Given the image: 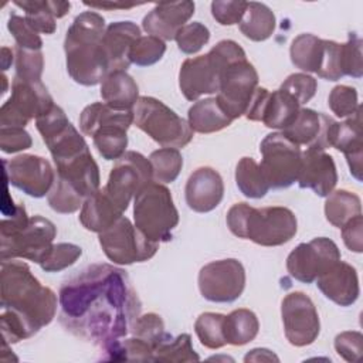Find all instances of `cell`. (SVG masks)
Returning a JSON list of instances; mask_svg holds the SVG:
<instances>
[{"label": "cell", "instance_id": "cell-52", "mask_svg": "<svg viewBox=\"0 0 363 363\" xmlns=\"http://www.w3.org/2000/svg\"><path fill=\"white\" fill-rule=\"evenodd\" d=\"M335 350L346 362H357L363 350V335L356 330H346L335 337Z\"/></svg>", "mask_w": 363, "mask_h": 363}, {"label": "cell", "instance_id": "cell-46", "mask_svg": "<svg viewBox=\"0 0 363 363\" xmlns=\"http://www.w3.org/2000/svg\"><path fill=\"white\" fill-rule=\"evenodd\" d=\"M316 74L328 81H337L345 77L342 65V44L332 40H323V54Z\"/></svg>", "mask_w": 363, "mask_h": 363}, {"label": "cell", "instance_id": "cell-35", "mask_svg": "<svg viewBox=\"0 0 363 363\" xmlns=\"http://www.w3.org/2000/svg\"><path fill=\"white\" fill-rule=\"evenodd\" d=\"M359 214H362V201L356 193L340 189L326 196L325 216L332 225L340 228Z\"/></svg>", "mask_w": 363, "mask_h": 363}, {"label": "cell", "instance_id": "cell-37", "mask_svg": "<svg viewBox=\"0 0 363 363\" xmlns=\"http://www.w3.org/2000/svg\"><path fill=\"white\" fill-rule=\"evenodd\" d=\"M199 354L194 352L189 333H182L176 337H166L155 347L152 362H197Z\"/></svg>", "mask_w": 363, "mask_h": 363}, {"label": "cell", "instance_id": "cell-23", "mask_svg": "<svg viewBox=\"0 0 363 363\" xmlns=\"http://www.w3.org/2000/svg\"><path fill=\"white\" fill-rule=\"evenodd\" d=\"M139 37L140 28L132 21H115L106 27L102 44L108 62V72L119 69L126 71V68H129V52Z\"/></svg>", "mask_w": 363, "mask_h": 363}, {"label": "cell", "instance_id": "cell-1", "mask_svg": "<svg viewBox=\"0 0 363 363\" xmlns=\"http://www.w3.org/2000/svg\"><path fill=\"white\" fill-rule=\"evenodd\" d=\"M61 325L102 349L126 336L140 315V301L129 277L109 264H92L60 288Z\"/></svg>", "mask_w": 363, "mask_h": 363}, {"label": "cell", "instance_id": "cell-13", "mask_svg": "<svg viewBox=\"0 0 363 363\" xmlns=\"http://www.w3.org/2000/svg\"><path fill=\"white\" fill-rule=\"evenodd\" d=\"M245 288V269L235 258L206 264L199 272V289L204 299L230 303L238 299Z\"/></svg>", "mask_w": 363, "mask_h": 363}, {"label": "cell", "instance_id": "cell-55", "mask_svg": "<svg viewBox=\"0 0 363 363\" xmlns=\"http://www.w3.org/2000/svg\"><path fill=\"white\" fill-rule=\"evenodd\" d=\"M269 92L271 91H268L264 86H257L255 92H254V95L251 98V102H250V105H248V108L245 111L247 119L254 121V122H261L262 112H264V108H265V104H267Z\"/></svg>", "mask_w": 363, "mask_h": 363}, {"label": "cell", "instance_id": "cell-40", "mask_svg": "<svg viewBox=\"0 0 363 363\" xmlns=\"http://www.w3.org/2000/svg\"><path fill=\"white\" fill-rule=\"evenodd\" d=\"M50 207L61 214H71L82 207L85 197L67 182L55 177L51 190L47 194Z\"/></svg>", "mask_w": 363, "mask_h": 363}, {"label": "cell", "instance_id": "cell-5", "mask_svg": "<svg viewBox=\"0 0 363 363\" xmlns=\"http://www.w3.org/2000/svg\"><path fill=\"white\" fill-rule=\"evenodd\" d=\"M55 235L57 228L51 220L41 216L28 217L26 207L17 204L16 210L1 220V261L26 258L41 264L51 251Z\"/></svg>", "mask_w": 363, "mask_h": 363}, {"label": "cell", "instance_id": "cell-4", "mask_svg": "<svg viewBox=\"0 0 363 363\" xmlns=\"http://www.w3.org/2000/svg\"><path fill=\"white\" fill-rule=\"evenodd\" d=\"M227 227L244 240L262 247H278L292 240L298 221L292 210L282 206L255 208L247 203H237L227 211Z\"/></svg>", "mask_w": 363, "mask_h": 363}, {"label": "cell", "instance_id": "cell-22", "mask_svg": "<svg viewBox=\"0 0 363 363\" xmlns=\"http://www.w3.org/2000/svg\"><path fill=\"white\" fill-rule=\"evenodd\" d=\"M315 281L319 291L339 306H350L359 298L360 288L356 268L340 259Z\"/></svg>", "mask_w": 363, "mask_h": 363}, {"label": "cell", "instance_id": "cell-58", "mask_svg": "<svg viewBox=\"0 0 363 363\" xmlns=\"http://www.w3.org/2000/svg\"><path fill=\"white\" fill-rule=\"evenodd\" d=\"M11 61H13L11 50L7 48V47H3V48H1V68H3V69H7L9 65L11 64Z\"/></svg>", "mask_w": 363, "mask_h": 363}, {"label": "cell", "instance_id": "cell-14", "mask_svg": "<svg viewBox=\"0 0 363 363\" xmlns=\"http://www.w3.org/2000/svg\"><path fill=\"white\" fill-rule=\"evenodd\" d=\"M257 86L258 72L245 58L230 64L223 71L216 99L221 109L234 121L245 115Z\"/></svg>", "mask_w": 363, "mask_h": 363}, {"label": "cell", "instance_id": "cell-21", "mask_svg": "<svg viewBox=\"0 0 363 363\" xmlns=\"http://www.w3.org/2000/svg\"><path fill=\"white\" fill-rule=\"evenodd\" d=\"M224 196V183L217 170L208 166L196 169L184 187L187 206L197 213L214 210Z\"/></svg>", "mask_w": 363, "mask_h": 363}, {"label": "cell", "instance_id": "cell-48", "mask_svg": "<svg viewBox=\"0 0 363 363\" xmlns=\"http://www.w3.org/2000/svg\"><path fill=\"white\" fill-rule=\"evenodd\" d=\"M7 28L16 40V47L26 50H41L43 40L38 33L31 28L27 20L18 14H11L9 17Z\"/></svg>", "mask_w": 363, "mask_h": 363}, {"label": "cell", "instance_id": "cell-10", "mask_svg": "<svg viewBox=\"0 0 363 363\" xmlns=\"http://www.w3.org/2000/svg\"><path fill=\"white\" fill-rule=\"evenodd\" d=\"M262 155L259 167L269 189H288L299 174L302 150L282 132L267 135L259 145Z\"/></svg>", "mask_w": 363, "mask_h": 363}, {"label": "cell", "instance_id": "cell-29", "mask_svg": "<svg viewBox=\"0 0 363 363\" xmlns=\"http://www.w3.org/2000/svg\"><path fill=\"white\" fill-rule=\"evenodd\" d=\"M299 109V102L289 92L279 88L269 92L261 122L267 128L284 130L295 121Z\"/></svg>", "mask_w": 363, "mask_h": 363}, {"label": "cell", "instance_id": "cell-56", "mask_svg": "<svg viewBox=\"0 0 363 363\" xmlns=\"http://www.w3.org/2000/svg\"><path fill=\"white\" fill-rule=\"evenodd\" d=\"M262 360H267V362H278V356H275L271 350L268 349H252L250 353H247V356L244 357V362H262Z\"/></svg>", "mask_w": 363, "mask_h": 363}, {"label": "cell", "instance_id": "cell-49", "mask_svg": "<svg viewBox=\"0 0 363 363\" xmlns=\"http://www.w3.org/2000/svg\"><path fill=\"white\" fill-rule=\"evenodd\" d=\"M343 75L360 78L363 75L362 65V38L356 33H349V38L342 44Z\"/></svg>", "mask_w": 363, "mask_h": 363}, {"label": "cell", "instance_id": "cell-31", "mask_svg": "<svg viewBox=\"0 0 363 363\" xmlns=\"http://www.w3.org/2000/svg\"><path fill=\"white\" fill-rule=\"evenodd\" d=\"M259 322L257 315L245 308L235 309L224 318V337L227 345L242 346L258 335Z\"/></svg>", "mask_w": 363, "mask_h": 363}, {"label": "cell", "instance_id": "cell-42", "mask_svg": "<svg viewBox=\"0 0 363 363\" xmlns=\"http://www.w3.org/2000/svg\"><path fill=\"white\" fill-rule=\"evenodd\" d=\"M130 332L135 337L146 342L153 350L167 335L164 330V323L162 316L153 312L142 316L139 315V318L133 322Z\"/></svg>", "mask_w": 363, "mask_h": 363}, {"label": "cell", "instance_id": "cell-39", "mask_svg": "<svg viewBox=\"0 0 363 363\" xmlns=\"http://www.w3.org/2000/svg\"><path fill=\"white\" fill-rule=\"evenodd\" d=\"M224 318L225 315L206 312L194 322V332L200 343L208 349H220L227 345L224 337Z\"/></svg>", "mask_w": 363, "mask_h": 363}, {"label": "cell", "instance_id": "cell-32", "mask_svg": "<svg viewBox=\"0 0 363 363\" xmlns=\"http://www.w3.org/2000/svg\"><path fill=\"white\" fill-rule=\"evenodd\" d=\"M132 123L128 122H115L105 126H101L94 135L92 142L98 153L105 160H118L128 146L126 130Z\"/></svg>", "mask_w": 363, "mask_h": 363}, {"label": "cell", "instance_id": "cell-12", "mask_svg": "<svg viewBox=\"0 0 363 363\" xmlns=\"http://www.w3.org/2000/svg\"><path fill=\"white\" fill-rule=\"evenodd\" d=\"M152 166L149 159L135 150L125 152L111 169L104 191L123 213L130 200L152 182Z\"/></svg>", "mask_w": 363, "mask_h": 363}, {"label": "cell", "instance_id": "cell-26", "mask_svg": "<svg viewBox=\"0 0 363 363\" xmlns=\"http://www.w3.org/2000/svg\"><path fill=\"white\" fill-rule=\"evenodd\" d=\"M14 4L24 10L31 28L43 34H52L57 30L55 20L64 17L71 7L69 1L55 0H16Z\"/></svg>", "mask_w": 363, "mask_h": 363}, {"label": "cell", "instance_id": "cell-33", "mask_svg": "<svg viewBox=\"0 0 363 363\" xmlns=\"http://www.w3.org/2000/svg\"><path fill=\"white\" fill-rule=\"evenodd\" d=\"M115 122L133 123V112L116 111L105 102H94L85 106L79 115V128L86 136H92L101 126Z\"/></svg>", "mask_w": 363, "mask_h": 363}, {"label": "cell", "instance_id": "cell-54", "mask_svg": "<svg viewBox=\"0 0 363 363\" xmlns=\"http://www.w3.org/2000/svg\"><path fill=\"white\" fill-rule=\"evenodd\" d=\"M342 228V238L345 245L353 251L360 254L363 251V217L362 214L349 220Z\"/></svg>", "mask_w": 363, "mask_h": 363}, {"label": "cell", "instance_id": "cell-50", "mask_svg": "<svg viewBox=\"0 0 363 363\" xmlns=\"http://www.w3.org/2000/svg\"><path fill=\"white\" fill-rule=\"evenodd\" d=\"M279 88L289 92L299 102V105H303L313 98L318 84L313 77L305 72H296L288 75Z\"/></svg>", "mask_w": 363, "mask_h": 363}, {"label": "cell", "instance_id": "cell-24", "mask_svg": "<svg viewBox=\"0 0 363 363\" xmlns=\"http://www.w3.org/2000/svg\"><path fill=\"white\" fill-rule=\"evenodd\" d=\"M332 147L343 152L350 174L362 182V159H363V140H362V108L349 116L345 122H337L332 139Z\"/></svg>", "mask_w": 363, "mask_h": 363}, {"label": "cell", "instance_id": "cell-20", "mask_svg": "<svg viewBox=\"0 0 363 363\" xmlns=\"http://www.w3.org/2000/svg\"><path fill=\"white\" fill-rule=\"evenodd\" d=\"M194 3L189 0L159 3L142 20V28L163 41L174 40L177 31L194 14Z\"/></svg>", "mask_w": 363, "mask_h": 363}, {"label": "cell", "instance_id": "cell-57", "mask_svg": "<svg viewBox=\"0 0 363 363\" xmlns=\"http://www.w3.org/2000/svg\"><path fill=\"white\" fill-rule=\"evenodd\" d=\"M84 4L86 7H91V9H98V10H115V9H132L138 4H125V3H109V1H102V3H89V1H84Z\"/></svg>", "mask_w": 363, "mask_h": 363}, {"label": "cell", "instance_id": "cell-15", "mask_svg": "<svg viewBox=\"0 0 363 363\" xmlns=\"http://www.w3.org/2000/svg\"><path fill=\"white\" fill-rule=\"evenodd\" d=\"M340 259L337 245L326 237H318L295 247L286 258V269L292 278L303 284L313 282Z\"/></svg>", "mask_w": 363, "mask_h": 363}, {"label": "cell", "instance_id": "cell-36", "mask_svg": "<svg viewBox=\"0 0 363 363\" xmlns=\"http://www.w3.org/2000/svg\"><path fill=\"white\" fill-rule=\"evenodd\" d=\"M235 183L238 190L248 199H261L269 190L259 164L252 157L240 159L235 167Z\"/></svg>", "mask_w": 363, "mask_h": 363}, {"label": "cell", "instance_id": "cell-19", "mask_svg": "<svg viewBox=\"0 0 363 363\" xmlns=\"http://www.w3.org/2000/svg\"><path fill=\"white\" fill-rule=\"evenodd\" d=\"M296 182L301 189H311L315 194L326 197L333 191L337 183V172L333 157L325 153V150H303Z\"/></svg>", "mask_w": 363, "mask_h": 363}, {"label": "cell", "instance_id": "cell-45", "mask_svg": "<svg viewBox=\"0 0 363 363\" xmlns=\"http://www.w3.org/2000/svg\"><path fill=\"white\" fill-rule=\"evenodd\" d=\"M82 254V248L71 242L54 244L40 267L45 272H58L71 267Z\"/></svg>", "mask_w": 363, "mask_h": 363}, {"label": "cell", "instance_id": "cell-9", "mask_svg": "<svg viewBox=\"0 0 363 363\" xmlns=\"http://www.w3.org/2000/svg\"><path fill=\"white\" fill-rule=\"evenodd\" d=\"M99 244L109 261L118 265H130L150 259L159 244L150 241L128 217H121L111 227L99 233Z\"/></svg>", "mask_w": 363, "mask_h": 363}, {"label": "cell", "instance_id": "cell-6", "mask_svg": "<svg viewBox=\"0 0 363 363\" xmlns=\"http://www.w3.org/2000/svg\"><path fill=\"white\" fill-rule=\"evenodd\" d=\"M245 51L233 40L218 41L207 54L187 58L179 71V86L187 101L216 94L223 71L233 62L245 60Z\"/></svg>", "mask_w": 363, "mask_h": 363}, {"label": "cell", "instance_id": "cell-43", "mask_svg": "<svg viewBox=\"0 0 363 363\" xmlns=\"http://www.w3.org/2000/svg\"><path fill=\"white\" fill-rule=\"evenodd\" d=\"M44 57L41 50H26L16 47V77L21 81H41Z\"/></svg>", "mask_w": 363, "mask_h": 363}, {"label": "cell", "instance_id": "cell-7", "mask_svg": "<svg viewBox=\"0 0 363 363\" xmlns=\"http://www.w3.org/2000/svg\"><path fill=\"white\" fill-rule=\"evenodd\" d=\"M135 225L153 242L172 240L179 224V211L170 190L157 182L146 184L133 199Z\"/></svg>", "mask_w": 363, "mask_h": 363}, {"label": "cell", "instance_id": "cell-34", "mask_svg": "<svg viewBox=\"0 0 363 363\" xmlns=\"http://www.w3.org/2000/svg\"><path fill=\"white\" fill-rule=\"evenodd\" d=\"M323 54V40L303 33L292 40L289 55L292 64L305 72H318Z\"/></svg>", "mask_w": 363, "mask_h": 363}, {"label": "cell", "instance_id": "cell-16", "mask_svg": "<svg viewBox=\"0 0 363 363\" xmlns=\"http://www.w3.org/2000/svg\"><path fill=\"white\" fill-rule=\"evenodd\" d=\"M285 337L292 346L313 343L320 330V320L312 299L299 291L289 292L281 302Z\"/></svg>", "mask_w": 363, "mask_h": 363}, {"label": "cell", "instance_id": "cell-51", "mask_svg": "<svg viewBox=\"0 0 363 363\" xmlns=\"http://www.w3.org/2000/svg\"><path fill=\"white\" fill-rule=\"evenodd\" d=\"M248 1L237 0H216L211 3V16L221 26H233L240 24Z\"/></svg>", "mask_w": 363, "mask_h": 363}, {"label": "cell", "instance_id": "cell-41", "mask_svg": "<svg viewBox=\"0 0 363 363\" xmlns=\"http://www.w3.org/2000/svg\"><path fill=\"white\" fill-rule=\"evenodd\" d=\"M166 52V44L163 40L153 35H140L130 48V64L139 67H149L156 64Z\"/></svg>", "mask_w": 363, "mask_h": 363}, {"label": "cell", "instance_id": "cell-25", "mask_svg": "<svg viewBox=\"0 0 363 363\" xmlns=\"http://www.w3.org/2000/svg\"><path fill=\"white\" fill-rule=\"evenodd\" d=\"M101 96L116 111H132L139 99V88L126 71H112L101 82Z\"/></svg>", "mask_w": 363, "mask_h": 363}, {"label": "cell", "instance_id": "cell-30", "mask_svg": "<svg viewBox=\"0 0 363 363\" xmlns=\"http://www.w3.org/2000/svg\"><path fill=\"white\" fill-rule=\"evenodd\" d=\"M277 18L272 10L258 1H250L240 21V31L251 41H265L275 30Z\"/></svg>", "mask_w": 363, "mask_h": 363}, {"label": "cell", "instance_id": "cell-38", "mask_svg": "<svg viewBox=\"0 0 363 363\" xmlns=\"http://www.w3.org/2000/svg\"><path fill=\"white\" fill-rule=\"evenodd\" d=\"M152 166V179L157 183H172L177 179L183 167V156L179 149L162 147L153 150L149 156Z\"/></svg>", "mask_w": 363, "mask_h": 363}, {"label": "cell", "instance_id": "cell-8", "mask_svg": "<svg viewBox=\"0 0 363 363\" xmlns=\"http://www.w3.org/2000/svg\"><path fill=\"white\" fill-rule=\"evenodd\" d=\"M133 123L163 147H183L193 139L187 121L153 96H139L133 109Z\"/></svg>", "mask_w": 363, "mask_h": 363}, {"label": "cell", "instance_id": "cell-53", "mask_svg": "<svg viewBox=\"0 0 363 363\" xmlns=\"http://www.w3.org/2000/svg\"><path fill=\"white\" fill-rule=\"evenodd\" d=\"M31 143V136L24 128H0V149L4 153L26 150Z\"/></svg>", "mask_w": 363, "mask_h": 363}, {"label": "cell", "instance_id": "cell-47", "mask_svg": "<svg viewBox=\"0 0 363 363\" xmlns=\"http://www.w3.org/2000/svg\"><path fill=\"white\" fill-rule=\"evenodd\" d=\"M330 111L339 118L352 116L357 108V91L349 85H336L328 98Z\"/></svg>", "mask_w": 363, "mask_h": 363}, {"label": "cell", "instance_id": "cell-3", "mask_svg": "<svg viewBox=\"0 0 363 363\" xmlns=\"http://www.w3.org/2000/svg\"><path fill=\"white\" fill-rule=\"evenodd\" d=\"M105 30L104 17L91 10L78 14L68 27L64 40L67 71L77 84L96 85L108 74L102 44Z\"/></svg>", "mask_w": 363, "mask_h": 363}, {"label": "cell", "instance_id": "cell-28", "mask_svg": "<svg viewBox=\"0 0 363 363\" xmlns=\"http://www.w3.org/2000/svg\"><path fill=\"white\" fill-rule=\"evenodd\" d=\"M187 122L193 132L213 133L230 126L233 119L221 109L216 98H207L190 106Z\"/></svg>", "mask_w": 363, "mask_h": 363}, {"label": "cell", "instance_id": "cell-18", "mask_svg": "<svg viewBox=\"0 0 363 363\" xmlns=\"http://www.w3.org/2000/svg\"><path fill=\"white\" fill-rule=\"evenodd\" d=\"M336 123L332 116L323 112L301 108L295 121L282 130V135L299 147L306 146V149L326 150L332 147Z\"/></svg>", "mask_w": 363, "mask_h": 363}, {"label": "cell", "instance_id": "cell-11", "mask_svg": "<svg viewBox=\"0 0 363 363\" xmlns=\"http://www.w3.org/2000/svg\"><path fill=\"white\" fill-rule=\"evenodd\" d=\"M54 105L52 96L41 81L30 82L14 78L11 96L0 108V128H24Z\"/></svg>", "mask_w": 363, "mask_h": 363}, {"label": "cell", "instance_id": "cell-2", "mask_svg": "<svg viewBox=\"0 0 363 363\" xmlns=\"http://www.w3.org/2000/svg\"><path fill=\"white\" fill-rule=\"evenodd\" d=\"M0 325L6 343L34 336L51 323L57 295L33 275L26 262L6 259L0 269Z\"/></svg>", "mask_w": 363, "mask_h": 363}, {"label": "cell", "instance_id": "cell-17", "mask_svg": "<svg viewBox=\"0 0 363 363\" xmlns=\"http://www.w3.org/2000/svg\"><path fill=\"white\" fill-rule=\"evenodd\" d=\"M4 179L23 193L40 199L51 190L55 172L50 162L37 155H18L10 160L3 159Z\"/></svg>", "mask_w": 363, "mask_h": 363}, {"label": "cell", "instance_id": "cell-44", "mask_svg": "<svg viewBox=\"0 0 363 363\" xmlns=\"http://www.w3.org/2000/svg\"><path fill=\"white\" fill-rule=\"evenodd\" d=\"M177 47L184 54L199 52L210 40V30L200 21L184 24L174 37Z\"/></svg>", "mask_w": 363, "mask_h": 363}, {"label": "cell", "instance_id": "cell-27", "mask_svg": "<svg viewBox=\"0 0 363 363\" xmlns=\"http://www.w3.org/2000/svg\"><path fill=\"white\" fill-rule=\"evenodd\" d=\"M122 214L123 213L106 196L104 189H99L84 201L79 213V221L88 231L99 234L116 223Z\"/></svg>", "mask_w": 363, "mask_h": 363}]
</instances>
